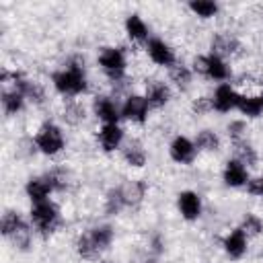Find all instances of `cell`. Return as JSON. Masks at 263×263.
I'll return each mask as SVG.
<instances>
[{
  "mask_svg": "<svg viewBox=\"0 0 263 263\" xmlns=\"http://www.w3.org/2000/svg\"><path fill=\"white\" fill-rule=\"evenodd\" d=\"M49 84L55 95L62 99H80L90 92V78L86 70V60L80 53H72L66 58L62 66L51 70Z\"/></svg>",
  "mask_w": 263,
  "mask_h": 263,
  "instance_id": "cell-1",
  "label": "cell"
},
{
  "mask_svg": "<svg viewBox=\"0 0 263 263\" xmlns=\"http://www.w3.org/2000/svg\"><path fill=\"white\" fill-rule=\"evenodd\" d=\"M97 68L101 70V74L113 84V92L117 97V90L125 86L127 82V66H129V58H127V49L123 45H101L97 49V58H95Z\"/></svg>",
  "mask_w": 263,
  "mask_h": 263,
  "instance_id": "cell-2",
  "label": "cell"
},
{
  "mask_svg": "<svg viewBox=\"0 0 263 263\" xmlns=\"http://www.w3.org/2000/svg\"><path fill=\"white\" fill-rule=\"evenodd\" d=\"M0 234L14 251L29 253L33 247L35 230L29 222V216H25L16 208H6L0 218Z\"/></svg>",
  "mask_w": 263,
  "mask_h": 263,
  "instance_id": "cell-3",
  "label": "cell"
},
{
  "mask_svg": "<svg viewBox=\"0 0 263 263\" xmlns=\"http://www.w3.org/2000/svg\"><path fill=\"white\" fill-rule=\"evenodd\" d=\"M29 222L35 230L37 236L41 238H49L55 232H60V228L64 226V216H62V208L55 199H47V201H39V203H31L27 210Z\"/></svg>",
  "mask_w": 263,
  "mask_h": 263,
  "instance_id": "cell-4",
  "label": "cell"
},
{
  "mask_svg": "<svg viewBox=\"0 0 263 263\" xmlns=\"http://www.w3.org/2000/svg\"><path fill=\"white\" fill-rule=\"evenodd\" d=\"M33 142L37 146V152L45 158H58L68 148V136H66L64 127L53 119H43L35 127Z\"/></svg>",
  "mask_w": 263,
  "mask_h": 263,
  "instance_id": "cell-5",
  "label": "cell"
},
{
  "mask_svg": "<svg viewBox=\"0 0 263 263\" xmlns=\"http://www.w3.org/2000/svg\"><path fill=\"white\" fill-rule=\"evenodd\" d=\"M150 103L144 97V92L138 90H129L123 95L121 99V121L136 125V127H144L150 119Z\"/></svg>",
  "mask_w": 263,
  "mask_h": 263,
  "instance_id": "cell-6",
  "label": "cell"
},
{
  "mask_svg": "<svg viewBox=\"0 0 263 263\" xmlns=\"http://www.w3.org/2000/svg\"><path fill=\"white\" fill-rule=\"evenodd\" d=\"M90 115L101 123H121V101L111 92H95L90 99Z\"/></svg>",
  "mask_w": 263,
  "mask_h": 263,
  "instance_id": "cell-7",
  "label": "cell"
},
{
  "mask_svg": "<svg viewBox=\"0 0 263 263\" xmlns=\"http://www.w3.org/2000/svg\"><path fill=\"white\" fill-rule=\"evenodd\" d=\"M144 53H146V58L150 60L152 66L164 68V70H168L171 66H175L179 62V55H177L175 45L168 39L158 37V35H152L148 39V43L144 45Z\"/></svg>",
  "mask_w": 263,
  "mask_h": 263,
  "instance_id": "cell-8",
  "label": "cell"
},
{
  "mask_svg": "<svg viewBox=\"0 0 263 263\" xmlns=\"http://www.w3.org/2000/svg\"><path fill=\"white\" fill-rule=\"evenodd\" d=\"M175 208H177L179 218L183 222H189V224L201 220L203 210H205L201 193L195 191V189H189V187L177 191V195H175Z\"/></svg>",
  "mask_w": 263,
  "mask_h": 263,
  "instance_id": "cell-9",
  "label": "cell"
},
{
  "mask_svg": "<svg viewBox=\"0 0 263 263\" xmlns=\"http://www.w3.org/2000/svg\"><path fill=\"white\" fill-rule=\"evenodd\" d=\"M208 49H210V53L220 55V58H224V60L230 62V60L242 55L245 45H242L240 37L236 33H232V31H214L210 35Z\"/></svg>",
  "mask_w": 263,
  "mask_h": 263,
  "instance_id": "cell-10",
  "label": "cell"
},
{
  "mask_svg": "<svg viewBox=\"0 0 263 263\" xmlns=\"http://www.w3.org/2000/svg\"><path fill=\"white\" fill-rule=\"evenodd\" d=\"M166 154H168L171 162H175L179 166H191L197 160L199 150H197L193 138H189L187 134H175L166 144Z\"/></svg>",
  "mask_w": 263,
  "mask_h": 263,
  "instance_id": "cell-11",
  "label": "cell"
},
{
  "mask_svg": "<svg viewBox=\"0 0 263 263\" xmlns=\"http://www.w3.org/2000/svg\"><path fill=\"white\" fill-rule=\"evenodd\" d=\"M95 140H97V148L103 154H115V152L119 154L121 146L127 140V134L121 123H105L97 127Z\"/></svg>",
  "mask_w": 263,
  "mask_h": 263,
  "instance_id": "cell-12",
  "label": "cell"
},
{
  "mask_svg": "<svg viewBox=\"0 0 263 263\" xmlns=\"http://www.w3.org/2000/svg\"><path fill=\"white\" fill-rule=\"evenodd\" d=\"M212 99V111L218 115H228L232 111H236L238 101H240V90L232 84V82H222L216 84L214 90L210 92Z\"/></svg>",
  "mask_w": 263,
  "mask_h": 263,
  "instance_id": "cell-13",
  "label": "cell"
},
{
  "mask_svg": "<svg viewBox=\"0 0 263 263\" xmlns=\"http://www.w3.org/2000/svg\"><path fill=\"white\" fill-rule=\"evenodd\" d=\"M249 245H251V238L238 226L226 230L220 238V249L228 261H242L249 253Z\"/></svg>",
  "mask_w": 263,
  "mask_h": 263,
  "instance_id": "cell-14",
  "label": "cell"
},
{
  "mask_svg": "<svg viewBox=\"0 0 263 263\" xmlns=\"http://www.w3.org/2000/svg\"><path fill=\"white\" fill-rule=\"evenodd\" d=\"M144 97L148 99L152 111H162L164 107L171 105V101L175 97V90L168 84V80H164V78H146Z\"/></svg>",
  "mask_w": 263,
  "mask_h": 263,
  "instance_id": "cell-15",
  "label": "cell"
},
{
  "mask_svg": "<svg viewBox=\"0 0 263 263\" xmlns=\"http://www.w3.org/2000/svg\"><path fill=\"white\" fill-rule=\"evenodd\" d=\"M123 33H125V39L132 43V45H138L144 49V45L148 43V39L152 37V31H150V25L146 23V18L140 14V12H127L123 16Z\"/></svg>",
  "mask_w": 263,
  "mask_h": 263,
  "instance_id": "cell-16",
  "label": "cell"
},
{
  "mask_svg": "<svg viewBox=\"0 0 263 263\" xmlns=\"http://www.w3.org/2000/svg\"><path fill=\"white\" fill-rule=\"evenodd\" d=\"M251 171L238 162L236 158L228 156L222 164V171H220V179H222V185L228 187V189H245L247 183L251 181Z\"/></svg>",
  "mask_w": 263,
  "mask_h": 263,
  "instance_id": "cell-17",
  "label": "cell"
},
{
  "mask_svg": "<svg viewBox=\"0 0 263 263\" xmlns=\"http://www.w3.org/2000/svg\"><path fill=\"white\" fill-rule=\"evenodd\" d=\"M119 158L121 162L132 168V171H142L146 164H148V150H146V144L140 140V138H127L125 144L121 146L119 150Z\"/></svg>",
  "mask_w": 263,
  "mask_h": 263,
  "instance_id": "cell-18",
  "label": "cell"
},
{
  "mask_svg": "<svg viewBox=\"0 0 263 263\" xmlns=\"http://www.w3.org/2000/svg\"><path fill=\"white\" fill-rule=\"evenodd\" d=\"M23 193L29 199V203H39V201H47L51 199V195H55L53 185L47 177V173H39V175H31L27 177L25 185H23Z\"/></svg>",
  "mask_w": 263,
  "mask_h": 263,
  "instance_id": "cell-19",
  "label": "cell"
},
{
  "mask_svg": "<svg viewBox=\"0 0 263 263\" xmlns=\"http://www.w3.org/2000/svg\"><path fill=\"white\" fill-rule=\"evenodd\" d=\"M232 78H234V72H232L230 62L224 60V58H220V55H214V53L205 51V72H203V80L222 84V82H232Z\"/></svg>",
  "mask_w": 263,
  "mask_h": 263,
  "instance_id": "cell-20",
  "label": "cell"
},
{
  "mask_svg": "<svg viewBox=\"0 0 263 263\" xmlns=\"http://www.w3.org/2000/svg\"><path fill=\"white\" fill-rule=\"evenodd\" d=\"M90 109L80 99H64L60 109V119L68 127H82L88 121Z\"/></svg>",
  "mask_w": 263,
  "mask_h": 263,
  "instance_id": "cell-21",
  "label": "cell"
},
{
  "mask_svg": "<svg viewBox=\"0 0 263 263\" xmlns=\"http://www.w3.org/2000/svg\"><path fill=\"white\" fill-rule=\"evenodd\" d=\"M121 187V193H123V199H125V208L127 210H138L146 195H148V181L146 179H125L119 183Z\"/></svg>",
  "mask_w": 263,
  "mask_h": 263,
  "instance_id": "cell-22",
  "label": "cell"
},
{
  "mask_svg": "<svg viewBox=\"0 0 263 263\" xmlns=\"http://www.w3.org/2000/svg\"><path fill=\"white\" fill-rule=\"evenodd\" d=\"M166 80L173 86V90H177V92H189L193 88L195 74L191 72V68H189L187 62L179 60L175 66H171L166 70Z\"/></svg>",
  "mask_w": 263,
  "mask_h": 263,
  "instance_id": "cell-23",
  "label": "cell"
},
{
  "mask_svg": "<svg viewBox=\"0 0 263 263\" xmlns=\"http://www.w3.org/2000/svg\"><path fill=\"white\" fill-rule=\"evenodd\" d=\"M27 99L21 90L12 88V86H2L0 90V107H2V113L6 119H12V117H18L25 109H27Z\"/></svg>",
  "mask_w": 263,
  "mask_h": 263,
  "instance_id": "cell-24",
  "label": "cell"
},
{
  "mask_svg": "<svg viewBox=\"0 0 263 263\" xmlns=\"http://www.w3.org/2000/svg\"><path fill=\"white\" fill-rule=\"evenodd\" d=\"M236 111L242 115V119H259L263 117V92H240V101Z\"/></svg>",
  "mask_w": 263,
  "mask_h": 263,
  "instance_id": "cell-25",
  "label": "cell"
},
{
  "mask_svg": "<svg viewBox=\"0 0 263 263\" xmlns=\"http://www.w3.org/2000/svg\"><path fill=\"white\" fill-rule=\"evenodd\" d=\"M193 142L197 150L205 154H218L222 150V136L214 127H199L193 136Z\"/></svg>",
  "mask_w": 263,
  "mask_h": 263,
  "instance_id": "cell-26",
  "label": "cell"
},
{
  "mask_svg": "<svg viewBox=\"0 0 263 263\" xmlns=\"http://www.w3.org/2000/svg\"><path fill=\"white\" fill-rule=\"evenodd\" d=\"M86 232L90 234V238H92L95 247L101 251V255L107 253L115 242V228L109 222H97V224L88 226Z\"/></svg>",
  "mask_w": 263,
  "mask_h": 263,
  "instance_id": "cell-27",
  "label": "cell"
},
{
  "mask_svg": "<svg viewBox=\"0 0 263 263\" xmlns=\"http://www.w3.org/2000/svg\"><path fill=\"white\" fill-rule=\"evenodd\" d=\"M72 249H74V253H76V257H78L80 261H88V263L101 261V251L95 247V242H92L90 234L86 232V228L76 234Z\"/></svg>",
  "mask_w": 263,
  "mask_h": 263,
  "instance_id": "cell-28",
  "label": "cell"
},
{
  "mask_svg": "<svg viewBox=\"0 0 263 263\" xmlns=\"http://www.w3.org/2000/svg\"><path fill=\"white\" fill-rule=\"evenodd\" d=\"M230 148H232V158H236L238 162H242L249 171H253V168H257L259 166V150H257V146L247 138V140H242V142H236V144H230Z\"/></svg>",
  "mask_w": 263,
  "mask_h": 263,
  "instance_id": "cell-29",
  "label": "cell"
},
{
  "mask_svg": "<svg viewBox=\"0 0 263 263\" xmlns=\"http://www.w3.org/2000/svg\"><path fill=\"white\" fill-rule=\"evenodd\" d=\"M185 8L195 16L197 21H214L222 12V4L216 0H189Z\"/></svg>",
  "mask_w": 263,
  "mask_h": 263,
  "instance_id": "cell-30",
  "label": "cell"
},
{
  "mask_svg": "<svg viewBox=\"0 0 263 263\" xmlns=\"http://www.w3.org/2000/svg\"><path fill=\"white\" fill-rule=\"evenodd\" d=\"M125 210L127 208H125V199H123L119 183L111 185L103 195V212H105V216H121Z\"/></svg>",
  "mask_w": 263,
  "mask_h": 263,
  "instance_id": "cell-31",
  "label": "cell"
},
{
  "mask_svg": "<svg viewBox=\"0 0 263 263\" xmlns=\"http://www.w3.org/2000/svg\"><path fill=\"white\" fill-rule=\"evenodd\" d=\"M238 228L249 238H259L263 234V218L257 212H245L238 220Z\"/></svg>",
  "mask_w": 263,
  "mask_h": 263,
  "instance_id": "cell-32",
  "label": "cell"
},
{
  "mask_svg": "<svg viewBox=\"0 0 263 263\" xmlns=\"http://www.w3.org/2000/svg\"><path fill=\"white\" fill-rule=\"evenodd\" d=\"M45 173H47V177H49V181H51L55 193H66V191H70V187H72V173H70L66 166H53V168H49V171H45Z\"/></svg>",
  "mask_w": 263,
  "mask_h": 263,
  "instance_id": "cell-33",
  "label": "cell"
},
{
  "mask_svg": "<svg viewBox=\"0 0 263 263\" xmlns=\"http://www.w3.org/2000/svg\"><path fill=\"white\" fill-rule=\"evenodd\" d=\"M224 134H226V140L230 144H236V142H242L249 138V121L242 119V117H234L226 123L224 127Z\"/></svg>",
  "mask_w": 263,
  "mask_h": 263,
  "instance_id": "cell-34",
  "label": "cell"
},
{
  "mask_svg": "<svg viewBox=\"0 0 263 263\" xmlns=\"http://www.w3.org/2000/svg\"><path fill=\"white\" fill-rule=\"evenodd\" d=\"M14 152H16V156H21V158H25V160H31V158H35V154H39L37 152V146H35V142H33V136H23V138H18L16 140V144H14Z\"/></svg>",
  "mask_w": 263,
  "mask_h": 263,
  "instance_id": "cell-35",
  "label": "cell"
},
{
  "mask_svg": "<svg viewBox=\"0 0 263 263\" xmlns=\"http://www.w3.org/2000/svg\"><path fill=\"white\" fill-rule=\"evenodd\" d=\"M189 109H191V113L197 115V117H203V115L214 113V111H212V99H210V95H197V97H193Z\"/></svg>",
  "mask_w": 263,
  "mask_h": 263,
  "instance_id": "cell-36",
  "label": "cell"
},
{
  "mask_svg": "<svg viewBox=\"0 0 263 263\" xmlns=\"http://www.w3.org/2000/svg\"><path fill=\"white\" fill-rule=\"evenodd\" d=\"M162 253H164V238H162V234H152L148 238V255L158 259Z\"/></svg>",
  "mask_w": 263,
  "mask_h": 263,
  "instance_id": "cell-37",
  "label": "cell"
},
{
  "mask_svg": "<svg viewBox=\"0 0 263 263\" xmlns=\"http://www.w3.org/2000/svg\"><path fill=\"white\" fill-rule=\"evenodd\" d=\"M245 191H247L251 197H263V175L251 177V181L247 183Z\"/></svg>",
  "mask_w": 263,
  "mask_h": 263,
  "instance_id": "cell-38",
  "label": "cell"
},
{
  "mask_svg": "<svg viewBox=\"0 0 263 263\" xmlns=\"http://www.w3.org/2000/svg\"><path fill=\"white\" fill-rule=\"evenodd\" d=\"M99 263H109V261H99Z\"/></svg>",
  "mask_w": 263,
  "mask_h": 263,
  "instance_id": "cell-39",
  "label": "cell"
}]
</instances>
